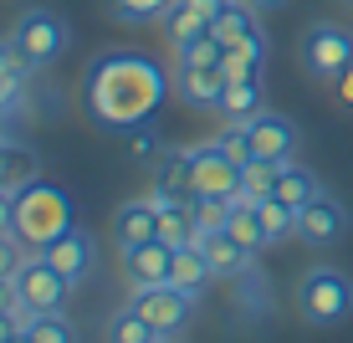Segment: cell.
Instances as JSON below:
<instances>
[{"instance_id": "6da1fadb", "label": "cell", "mask_w": 353, "mask_h": 343, "mask_svg": "<svg viewBox=\"0 0 353 343\" xmlns=\"http://www.w3.org/2000/svg\"><path fill=\"white\" fill-rule=\"evenodd\" d=\"M169 92H174V72H164L139 52H103L82 72V108L103 133L149 124Z\"/></svg>"}, {"instance_id": "7a4b0ae2", "label": "cell", "mask_w": 353, "mask_h": 343, "mask_svg": "<svg viewBox=\"0 0 353 343\" xmlns=\"http://www.w3.org/2000/svg\"><path fill=\"white\" fill-rule=\"evenodd\" d=\"M77 205H72V195L62 185H46V179H36V185H26L16 195V236L26 241L31 251L52 246L62 231L77 226Z\"/></svg>"}, {"instance_id": "3957f363", "label": "cell", "mask_w": 353, "mask_h": 343, "mask_svg": "<svg viewBox=\"0 0 353 343\" xmlns=\"http://www.w3.org/2000/svg\"><path fill=\"white\" fill-rule=\"evenodd\" d=\"M297 313L307 317L312 328H338L353 313V277L338 272V266H307L297 277Z\"/></svg>"}, {"instance_id": "277c9868", "label": "cell", "mask_w": 353, "mask_h": 343, "mask_svg": "<svg viewBox=\"0 0 353 343\" xmlns=\"http://www.w3.org/2000/svg\"><path fill=\"white\" fill-rule=\"evenodd\" d=\"M67 41H72V26L57 16L52 6H26L16 16V26H10V46L21 52V62H26L31 72L52 67L57 57L67 52Z\"/></svg>"}, {"instance_id": "5b68a950", "label": "cell", "mask_w": 353, "mask_h": 343, "mask_svg": "<svg viewBox=\"0 0 353 343\" xmlns=\"http://www.w3.org/2000/svg\"><path fill=\"white\" fill-rule=\"evenodd\" d=\"M297 62L312 82H338L353 62V31L338 26V21H312L297 36Z\"/></svg>"}, {"instance_id": "8992f818", "label": "cell", "mask_w": 353, "mask_h": 343, "mask_svg": "<svg viewBox=\"0 0 353 343\" xmlns=\"http://www.w3.org/2000/svg\"><path fill=\"white\" fill-rule=\"evenodd\" d=\"M190 164H194V200L215 195V200H236L241 195V159L225 149L221 139H205V144H190Z\"/></svg>"}, {"instance_id": "52a82bcc", "label": "cell", "mask_w": 353, "mask_h": 343, "mask_svg": "<svg viewBox=\"0 0 353 343\" xmlns=\"http://www.w3.org/2000/svg\"><path fill=\"white\" fill-rule=\"evenodd\" d=\"M16 292H21V302H31L36 313H57V308H67V297L77 287H72L41 251H31L26 262H21V272H16Z\"/></svg>"}, {"instance_id": "ba28073f", "label": "cell", "mask_w": 353, "mask_h": 343, "mask_svg": "<svg viewBox=\"0 0 353 343\" xmlns=\"http://www.w3.org/2000/svg\"><path fill=\"white\" fill-rule=\"evenodd\" d=\"M128 302L149 317L164 338H179V333H185V323L194 317V302L179 287H169V282H159V287H128Z\"/></svg>"}, {"instance_id": "9c48e42d", "label": "cell", "mask_w": 353, "mask_h": 343, "mask_svg": "<svg viewBox=\"0 0 353 343\" xmlns=\"http://www.w3.org/2000/svg\"><path fill=\"white\" fill-rule=\"evenodd\" d=\"M41 256L72 282V287H88L92 272H97V241H92V231H82V226L62 231L52 246H41Z\"/></svg>"}, {"instance_id": "30bf717a", "label": "cell", "mask_w": 353, "mask_h": 343, "mask_svg": "<svg viewBox=\"0 0 353 343\" xmlns=\"http://www.w3.org/2000/svg\"><path fill=\"white\" fill-rule=\"evenodd\" d=\"M348 226H353L348 205H338L327 190L312 205H302V210H297V241H307V246H338V241L348 236Z\"/></svg>"}, {"instance_id": "8fae6325", "label": "cell", "mask_w": 353, "mask_h": 343, "mask_svg": "<svg viewBox=\"0 0 353 343\" xmlns=\"http://www.w3.org/2000/svg\"><path fill=\"white\" fill-rule=\"evenodd\" d=\"M169 266H174V246H169V241H159V236L118 251L123 287H159V282H169Z\"/></svg>"}, {"instance_id": "7c38bea8", "label": "cell", "mask_w": 353, "mask_h": 343, "mask_svg": "<svg viewBox=\"0 0 353 343\" xmlns=\"http://www.w3.org/2000/svg\"><path fill=\"white\" fill-rule=\"evenodd\" d=\"M246 144H251V159H272V164H287L297 159V124L287 113H256L246 124Z\"/></svg>"}, {"instance_id": "4fadbf2b", "label": "cell", "mask_w": 353, "mask_h": 343, "mask_svg": "<svg viewBox=\"0 0 353 343\" xmlns=\"http://www.w3.org/2000/svg\"><path fill=\"white\" fill-rule=\"evenodd\" d=\"M200 251H205V262L215 266V277H225V282H256V251L241 246L230 231H210V236H200Z\"/></svg>"}, {"instance_id": "5bb4252c", "label": "cell", "mask_w": 353, "mask_h": 343, "mask_svg": "<svg viewBox=\"0 0 353 343\" xmlns=\"http://www.w3.org/2000/svg\"><path fill=\"white\" fill-rule=\"evenodd\" d=\"M230 88V77L221 67H174V97L185 108H200V113H215L221 97Z\"/></svg>"}, {"instance_id": "9a60e30c", "label": "cell", "mask_w": 353, "mask_h": 343, "mask_svg": "<svg viewBox=\"0 0 353 343\" xmlns=\"http://www.w3.org/2000/svg\"><path fill=\"white\" fill-rule=\"evenodd\" d=\"M221 6H225V0H174V6H169V16L159 21L164 41L179 46V41H194V36H205V31H210V21L221 16Z\"/></svg>"}, {"instance_id": "2e32d148", "label": "cell", "mask_w": 353, "mask_h": 343, "mask_svg": "<svg viewBox=\"0 0 353 343\" xmlns=\"http://www.w3.org/2000/svg\"><path fill=\"white\" fill-rule=\"evenodd\" d=\"M159 236V200H154V190L143 195V200H128L113 210V241L118 251L123 246H139V241H154Z\"/></svg>"}, {"instance_id": "e0dca14e", "label": "cell", "mask_w": 353, "mask_h": 343, "mask_svg": "<svg viewBox=\"0 0 353 343\" xmlns=\"http://www.w3.org/2000/svg\"><path fill=\"white\" fill-rule=\"evenodd\" d=\"M210 282H221V277H215V266L205 262L200 241H194V246H174V266H169V287H179L190 302H200L205 292H210Z\"/></svg>"}, {"instance_id": "ac0fdd59", "label": "cell", "mask_w": 353, "mask_h": 343, "mask_svg": "<svg viewBox=\"0 0 353 343\" xmlns=\"http://www.w3.org/2000/svg\"><path fill=\"white\" fill-rule=\"evenodd\" d=\"M154 195H159V200H194L190 149H164L159 159H154Z\"/></svg>"}, {"instance_id": "d6986e66", "label": "cell", "mask_w": 353, "mask_h": 343, "mask_svg": "<svg viewBox=\"0 0 353 343\" xmlns=\"http://www.w3.org/2000/svg\"><path fill=\"white\" fill-rule=\"evenodd\" d=\"M36 179H41V154H36L31 144L6 139V144H0V190L21 195L26 185H36Z\"/></svg>"}, {"instance_id": "ffe728a7", "label": "cell", "mask_w": 353, "mask_h": 343, "mask_svg": "<svg viewBox=\"0 0 353 343\" xmlns=\"http://www.w3.org/2000/svg\"><path fill=\"white\" fill-rule=\"evenodd\" d=\"M210 36L221 46H236V41H256L261 36V10L251 6V0H225L221 16L210 21Z\"/></svg>"}, {"instance_id": "44dd1931", "label": "cell", "mask_w": 353, "mask_h": 343, "mask_svg": "<svg viewBox=\"0 0 353 343\" xmlns=\"http://www.w3.org/2000/svg\"><path fill=\"white\" fill-rule=\"evenodd\" d=\"M26 82H31V67L21 62V52L10 41H0V124H10V118L21 113Z\"/></svg>"}, {"instance_id": "7402d4cb", "label": "cell", "mask_w": 353, "mask_h": 343, "mask_svg": "<svg viewBox=\"0 0 353 343\" xmlns=\"http://www.w3.org/2000/svg\"><path fill=\"white\" fill-rule=\"evenodd\" d=\"M154 200H159V195H154ZM159 241H169V246H194V241H200L194 200H159Z\"/></svg>"}, {"instance_id": "603a6c76", "label": "cell", "mask_w": 353, "mask_h": 343, "mask_svg": "<svg viewBox=\"0 0 353 343\" xmlns=\"http://www.w3.org/2000/svg\"><path fill=\"white\" fill-rule=\"evenodd\" d=\"M272 195H276L282 205H292V210H302V205H312V200L323 195V179L312 175L307 164L287 159V164H282V175H276V190H272Z\"/></svg>"}, {"instance_id": "cb8c5ba5", "label": "cell", "mask_w": 353, "mask_h": 343, "mask_svg": "<svg viewBox=\"0 0 353 343\" xmlns=\"http://www.w3.org/2000/svg\"><path fill=\"white\" fill-rule=\"evenodd\" d=\"M256 113H266V92H261L256 77H251V82H230L225 97H221V108H215L221 124H251Z\"/></svg>"}, {"instance_id": "d4e9b609", "label": "cell", "mask_w": 353, "mask_h": 343, "mask_svg": "<svg viewBox=\"0 0 353 343\" xmlns=\"http://www.w3.org/2000/svg\"><path fill=\"white\" fill-rule=\"evenodd\" d=\"M159 338H164V333H159V328H154L139 308H133V302H123V308L103 323V343H159Z\"/></svg>"}, {"instance_id": "484cf974", "label": "cell", "mask_w": 353, "mask_h": 343, "mask_svg": "<svg viewBox=\"0 0 353 343\" xmlns=\"http://www.w3.org/2000/svg\"><path fill=\"white\" fill-rule=\"evenodd\" d=\"M266 36H256V41H236V46H225V57H221V72L230 82H251L256 72L266 67Z\"/></svg>"}, {"instance_id": "4316f807", "label": "cell", "mask_w": 353, "mask_h": 343, "mask_svg": "<svg viewBox=\"0 0 353 343\" xmlns=\"http://www.w3.org/2000/svg\"><path fill=\"white\" fill-rule=\"evenodd\" d=\"M230 236L241 241V246H251V251H272V236H266V226H261V215H256V200H246V195H236V210H230Z\"/></svg>"}, {"instance_id": "83f0119b", "label": "cell", "mask_w": 353, "mask_h": 343, "mask_svg": "<svg viewBox=\"0 0 353 343\" xmlns=\"http://www.w3.org/2000/svg\"><path fill=\"white\" fill-rule=\"evenodd\" d=\"M169 6H174V0H108V21H118V26H128V31L159 26L169 16Z\"/></svg>"}, {"instance_id": "f1b7e54d", "label": "cell", "mask_w": 353, "mask_h": 343, "mask_svg": "<svg viewBox=\"0 0 353 343\" xmlns=\"http://www.w3.org/2000/svg\"><path fill=\"white\" fill-rule=\"evenodd\" d=\"M169 57H174V67H221L225 46L215 41L210 31H205V36H194V41H179V46H169Z\"/></svg>"}, {"instance_id": "f546056e", "label": "cell", "mask_w": 353, "mask_h": 343, "mask_svg": "<svg viewBox=\"0 0 353 343\" xmlns=\"http://www.w3.org/2000/svg\"><path fill=\"white\" fill-rule=\"evenodd\" d=\"M256 215H261L266 236H272V246H282L287 236H297V210H292V205H282L276 195H266V200H256Z\"/></svg>"}, {"instance_id": "4dcf8cb0", "label": "cell", "mask_w": 353, "mask_h": 343, "mask_svg": "<svg viewBox=\"0 0 353 343\" xmlns=\"http://www.w3.org/2000/svg\"><path fill=\"white\" fill-rule=\"evenodd\" d=\"M276 175H282V164H272V159H251V164L241 169V195H246V200H266V195L276 190Z\"/></svg>"}, {"instance_id": "1f68e13d", "label": "cell", "mask_w": 353, "mask_h": 343, "mask_svg": "<svg viewBox=\"0 0 353 343\" xmlns=\"http://www.w3.org/2000/svg\"><path fill=\"white\" fill-rule=\"evenodd\" d=\"M118 139H123V149L133 159H143V164H154V159L164 154V139H159V128H154V124H133V128L118 133Z\"/></svg>"}, {"instance_id": "d6a6232c", "label": "cell", "mask_w": 353, "mask_h": 343, "mask_svg": "<svg viewBox=\"0 0 353 343\" xmlns=\"http://www.w3.org/2000/svg\"><path fill=\"white\" fill-rule=\"evenodd\" d=\"M31 338L36 343H77V323L67 317V308L41 313V317H36V328H31Z\"/></svg>"}, {"instance_id": "836d02e7", "label": "cell", "mask_w": 353, "mask_h": 343, "mask_svg": "<svg viewBox=\"0 0 353 343\" xmlns=\"http://www.w3.org/2000/svg\"><path fill=\"white\" fill-rule=\"evenodd\" d=\"M230 210H236V200H215V195L194 200V220H200V236H210V231H225V226H230Z\"/></svg>"}, {"instance_id": "e575fe53", "label": "cell", "mask_w": 353, "mask_h": 343, "mask_svg": "<svg viewBox=\"0 0 353 343\" xmlns=\"http://www.w3.org/2000/svg\"><path fill=\"white\" fill-rule=\"evenodd\" d=\"M26 256H31V246L16 236V231H6V236H0V277H16Z\"/></svg>"}, {"instance_id": "d590c367", "label": "cell", "mask_w": 353, "mask_h": 343, "mask_svg": "<svg viewBox=\"0 0 353 343\" xmlns=\"http://www.w3.org/2000/svg\"><path fill=\"white\" fill-rule=\"evenodd\" d=\"M6 231H16V195L0 190V236H6Z\"/></svg>"}, {"instance_id": "8d00e7d4", "label": "cell", "mask_w": 353, "mask_h": 343, "mask_svg": "<svg viewBox=\"0 0 353 343\" xmlns=\"http://www.w3.org/2000/svg\"><path fill=\"white\" fill-rule=\"evenodd\" d=\"M16 297H21V292H16V277H0V313L16 308Z\"/></svg>"}, {"instance_id": "74e56055", "label": "cell", "mask_w": 353, "mask_h": 343, "mask_svg": "<svg viewBox=\"0 0 353 343\" xmlns=\"http://www.w3.org/2000/svg\"><path fill=\"white\" fill-rule=\"evenodd\" d=\"M333 88H338V97H343V103L353 108V62H348V72H343V77L333 82Z\"/></svg>"}, {"instance_id": "f35d334b", "label": "cell", "mask_w": 353, "mask_h": 343, "mask_svg": "<svg viewBox=\"0 0 353 343\" xmlns=\"http://www.w3.org/2000/svg\"><path fill=\"white\" fill-rule=\"evenodd\" d=\"M10 338H16V323H10V317L0 313V343H10Z\"/></svg>"}, {"instance_id": "ab89813d", "label": "cell", "mask_w": 353, "mask_h": 343, "mask_svg": "<svg viewBox=\"0 0 353 343\" xmlns=\"http://www.w3.org/2000/svg\"><path fill=\"white\" fill-rule=\"evenodd\" d=\"M256 10H282V6H292V0H251Z\"/></svg>"}, {"instance_id": "60d3db41", "label": "cell", "mask_w": 353, "mask_h": 343, "mask_svg": "<svg viewBox=\"0 0 353 343\" xmlns=\"http://www.w3.org/2000/svg\"><path fill=\"white\" fill-rule=\"evenodd\" d=\"M10 343H36V338H31V333H16V338H10Z\"/></svg>"}, {"instance_id": "b9f144b4", "label": "cell", "mask_w": 353, "mask_h": 343, "mask_svg": "<svg viewBox=\"0 0 353 343\" xmlns=\"http://www.w3.org/2000/svg\"><path fill=\"white\" fill-rule=\"evenodd\" d=\"M159 343H185V338H159Z\"/></svg>"}, {"instance_id": "7bdbcfd3", "label": "cell", "mask_w": 353, "mask_h": 343, "mask_svg": "<svg viewBox=\"0 0 353 343\" xmlns=\"http://www.w3.org/2000/svg\"><path fill=\"white\" fill-rule=\"evenodd\" d=\"M0 144H6V124H0Z\"/></svg>"}, {"instance_id": "ee69618b", "label": "cell", "mask_w": 353, "mask_h": 343, "mask_svg": "<svg viewBox=\"0 0 353 343\" xmlns=\"http://www.w3.org/2000/svg\"><path fill=\"white\" fill-rule=\"evenodd\" d=\"M343 6H348V10H353V0H343Z\"/></svg>"}]
</instances>
